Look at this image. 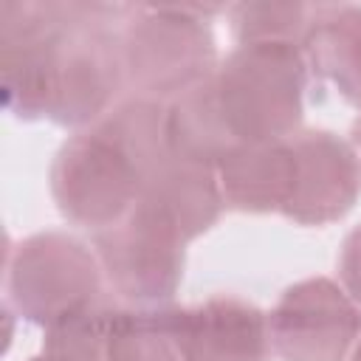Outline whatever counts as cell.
<instances>
[{"label": "cell", "instance_id": "6", "mask_svg": "<svg viewBox=\"0 0 361 361\" xmlns=\"http://www.w3.org/2000/svg\"><path fill=\"white\" fill-rule=\"evenodd\" d=\"M121 25H71L54 56L48 121L65 130L93 127L127 87L121 62Z\"/></svg>", "mask_w": 361, "mask_h": 361}, {"label": "cell", "instance_id": "7", "mask_svg": "<svg viewBox=\"0 0 361 361\" xmlns=\"http://www.w3.org/2000/svg\"><path fill=\"white\" fill-rule=\"evenodd\" d=\"M279 361H350L361 336V310L338 279L307 276L288 285L268 313Z\"/></svg>", "mask_w": 361, "mask_h": 361}, {"label": "cell", "instance_id": "10", "mask_svg": "<svg viewBox=\"0 0 361 361\" xmlns=\"http://www.w3.org/2000/svg\"><path fill=\"white\" fill-rule=\"evenodd\" d=\"M214 172L226 209L282 214L293 186L290 141H240L214 164Z\"/></svg>", "mask_w": 361, "mask_h": 361}, {"label": "cell", "instance_id": "3", "mask_svg": "<svg viewBox=\"0 0 361 361\" xmlns=\"http://www.w3.org/2000/svg\"><path fill=\"white\" fill-rule=\"evenodd\" d=\"M6 296L20 319L48 327L104 296V274L93 245L71 231L45 228L8 248Z\"/></svg>", "mask_w": 361, "mask_h": 361}, {"label": "cell", "instance_id": "2", "mask_svg": "<svg viewBox=\"0 0 361 361\" xmlns=\"http://www.w3.org/2000/svg\"><path fill=\"white\" fill-rule=\"evenodd\" d=\"M310 65L302 45H234L212 73L217 107L234 141H285L302 130Z\"/></svg>", "mask_w": 361, "mask_h": 361}, {"label": "cell", "instance_id": "12", "mask_svg": "<svg viewBox=\"0 0 361 361\" xmlns=\"http://www.w3.org/2000/svg\"><path fill=\"white\" fill-rule=\"evenodd\" d=\"M302 51L310 65V73L333 85V90L344 102L361 110V6H310Z\"/></svg>", "mask_w": 361, "mask_h": 361}, {"label": "cell", "instance_id": "21", "mask_svg": "<svg viewBox=\"0 0 361 361\" xmlns=\"http://www.w3.org/2000/svg\"><path fill=\"white\" fill-rule=\"evenodd\" d=\"M25 361H48V358H45L42 353H39V355H31V358H25Z\"/></svg>", "mask_w": 361, "mask_h": 361}, {"label": "cell", "instance_id": "14", "mask_svg": "<svg viewBox=\"0 0 361 361\" xmlns=\"http://www.w3.org/2000/svg\"><path fill=\"white\" fill-rule=\"evenodd\" d=\"M107 361H186L180 307L116 305L107 338Z\"/></svg>", "mask_w": 361, "mask_h": 361}, {"label": "cell", "instance_id": "11", "mask_svg": "<svg viewBox=\"0 0 361 361\" xmlns=\"http://www.w3.org/2000/svg\"><path fill=\"white\" fill-rule=\"evenodd\" d=\"M138 203L161 214L183 243L206 234L226 209L214 166L175 155L144 180Z\"/></svg>", "mask_w": 361, "mask_h": 361}, {"label": "cell", "instance_id": "1", "mask_svg": "<svg viewBox=\"0 0 361 361\" xmlns=\"http://www.w3.org/2000/svg\"><path fill=\"white\" fill-rule=\"evenodd\" d=\"M223 3H141L121 23V62L133 93L172 102L206 82L217 65V39L209 25L226 14Z\"/></svg>", "mask_w": 361, "mask_h": 361}, {"label": "cell", "instance_id": "4", "mask_svg": "<svg viewBox=\"0 0 361 361\" xmlns=\"http://www.w3.org/2000/svg\"><path fill=\"white\" fill-rule=\"evenodd\" d=\"M186 245L161 214L138 200L118 223L93 234L104 282L127 305H169L183 282Z\"/></svg>", "mask_w": 361, "mask_h": 361}, {"label": "cell", "instance_id": "8", "mask_svg": "<svg viewBox=\"0 0 361 361\" xmlns=\"http://www.w3.org/2000/svg\"><path fill=\"white\" fill-rule=\"evenodd\" d=\"M293 152V186L282 214L299 226L341 220L361 195V161L350 138L333 130H299L288 138Z\"/></svg>", "mask_w": 361, "mask_h": 361}, {"label": "cell", "instance_id": "18", "mask_svg": "<svg viewBox=\"0 0 361 361\" xmlns=\"http://www.w3.org/2000/svg\"><path fill=\"white\" fill-rule=\"evenodd\" d=\"M338 285L361 310V223L353 226L338 251Z\"/></svg>", "mask_w": 361, "mask_h": 361}, {"label": "cell", "instance_id": "20", "mask_svg": "<svg viewBox=\"0 0 361 361\" xmlns=\"http://www.w3.org/2000/svg\"><path fill=\"white\" fill-rule=\"evenodd\" d=\"M350 361H361V336H358V341H355V347L350 353Z\"/></svg>", "mask_w": 361, "mask_h": 361}, {"label": "cell", "instance_id": "19", "mask_svg": "<svg viewBox=\"0 0 361 361\" xmlns=\"http://www.w3.org/2000/svg\"><path fill=\"white\" fill-rule=\"evenodd\" d=\"M350 144H353V149H355V155L361 161V110H358V116H355V121L350 127Z\"/></svg>", "mask_w": 361, "mask_h": 361}, {"label": "cell", "instance_id": "15", "mask_svg": "<svg viewBox=\"0 0 361 361\" xmlns=\"http://www.w3.org/2000/svg\"><path fill=\"white\" fill-rule=\"evenodd\" d=\"M166 121L175 158L214 166L237 144L217 107L212 76L166 102Z\"/></svg>", "mask_w": 361, "mask_h": 361}, {"label": "cell", "instance_id": "13", "mask_svg": "<svg viewBox=\"0 0 361 361\" xmlns=\"http://www.w3.org/2000/svg\"><path fill=\"white\" fill-rule=\"evenodd\" d=\"M90 130L110 141L144 180L172 158L166 102L161 99L141 93L121 96Z\"/></svg>", "mask_w": 361, "mask_h": 361}, {"label": "cell", "instance_id": "5", "mask_svg": "<svg viewBox=\"0 0 361 361\" xmlns=\"http://www.w3.org/2000/svg\"><path fill=\"white\" fill-rule=\"evenodd\" d=\"M48 186L59 214L96 234L135 206L144 178L110 141L87 127L59 144Z\"/></svg>", "mask_w": 361, "mask_h": 361}, {"label": "cell", "instance_id": "17", "mask_svg": "<svg viewBox=\"0 0 361 361\" xmlns=\"http://www.w3.org/2000/svg\"><path fill=\"white\" fill-rule=\"evenodd\" d=\"M226 17H228V28L237 45H257V42L302 45L307 20H310V6L248 0V3H231L226 8Z\"/></svg>", "mask_w": 361, "mask_h": 361}, {"label": "cell", "instance_id": "16", "mask_svg": "<svg viewBox=\"0 0 361 361\" xmlns=\"http://www.w3.org/2000/svg\"><path fill=\"white\" fill-rule=\"evenodd\" d=\"M116 305L104 296L42 327V355L48 361H107V338Z\"/></svg>", "mask_w": 361, "mask_h": 361}, {"label": "cell", "instance_id": "9", "mask_svg": "<svg viewBox=\"0 0 361 361\" xmlns=\"http://www.w3.org/2000/svg\"><path fill=\"white\" fill-rule=\"evenodd\" d=\"M180 338L186 361H271L274 355L268 313L234 293L180 307Z\"/></svg>", "mask_w": 361, "mask_h": 361}]
</instances>
